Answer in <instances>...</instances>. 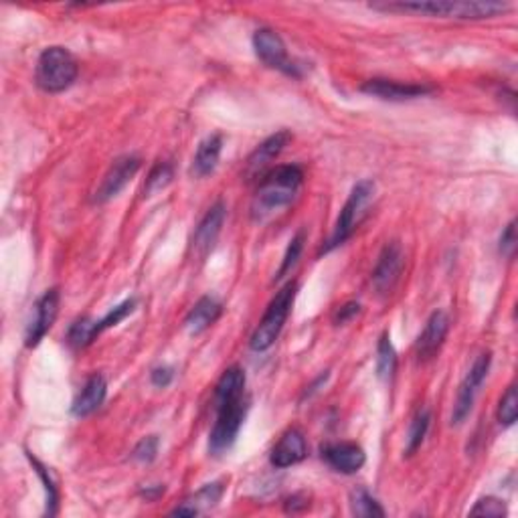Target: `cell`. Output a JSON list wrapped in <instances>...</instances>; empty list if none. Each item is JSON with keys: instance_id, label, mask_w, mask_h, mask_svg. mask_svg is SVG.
<instances>
[{"instance_id": "cell-1", "label": "cell", "mask_w": 518, "mask_h": 518, "mask_svg": "<svg viewBox=\"0 0 518 518\" xmlns=\"http://www.w3.org/2000/svg\"><path fill=\"white\" fill-rule=\"evenodd\" d=\"M249 401L246 397V371L241 367H229L214 387V411L217 419L209 435V449L214 456L231 449L239 435L243 419L247 416Z\"/></svg>"}, {"instance_id": "cell-2", "label": "cell", "mask_w": 518, "mask_h": 518, "mask_svg": "<svg viewBox=\"0 0 518 518\" xmlns=\"http://www.w3.org/2000/svg\"><path fill=\"white\" fill-rule=\"evenodd\" d=\"M371 9L399 14H421V17H451L460 20H482L506 12L510 6L496 0H411V3H375Z\"/></svg>"}, {"instance_id": "cell-3", "label": "cell", "mask_w": 518, "mask_h": 518, "mask_svg": "<svg viewBox=\"0 0 518 518\" xmlns=\"http://www.w3.org/2000/svg\"><path fill=\"white\" fill-rule=\"evenodd\" d=\"M304 182V173L300 166L286 165L271 168L257 182L254 201H251V219L255 223H265L278 213H282L294 203Z\"/></svg>"}, {"instance_id": "cell-4", "label": "cell", "mask_w": 518, "mask_h": 518, "mask_svg": "<svg viewBox=\"0 0 518 518\" xmlns=\"http://www.w3.org/2000/svg\"><path fill=\"white\" fill-rule=\"evenodd\" d=\"M79 65L65 47H49L39 55L35 84L47 93H61L76 84Z\"/></svg>"}, {"instance_id": "cell-5", "label": "cell", "mask_w": 518, "mask_h": 518, "mask_svg": "<svg viewBox=\"0 0 518 518\" xmlns=\"http://www.w3.org/2000/svg\"><path fill=\"white\" fill-rule=\"evenodd\" d=\"M295 294H298V282H287L282 290L276 294V298L270 302L263 318L259 320L254 335H251L249 340L251 351L263 352L271 349L273 343H276L279 336V332L284 328L287 316L292 312Z\"/></svg>"}, {"instance_id": "cell-6", "label": "cell", "mask_w": 518, "mask_h": 518, "mask_svg": "<svg viewBox=\"0 0 518 518\" xmlns=\"http://www.w3.org/2000/svg\"><path fill=\"white\" fill-rule=\"evenodd\" d=\"M373 195H375V182L373 181H360V182L354 184L349 198H346V203L343 206V211H340V214H338L335 231H332V235L328 237V241L324 243L322 249H320V255L330 254L332 249L343 246V243L349 239V237L354 233V229H357L360 214L365 213V206L368 205V201H371Z\"/></svg>"}, {"instance_id": "cell-7", "label": "cell", "mask_w": 518, "mask_h": 518, "mask_svg": "<svg viewBox=\"0 0 518 518\" xmlns=\"http://www.w3.org/2000/svg\"><path fill=\"white\" fill-rule=\"evenodd\" d=\"M254 49L259 61L268 65V68L282 71L290 77H302L300 65L287 55L284 39L273 28H257L254 33Z\"/></svg>"}, {"instance_id": "cell-8", "label": "cell", "mask_w": 518, "mask_h": 518, "mask_svg": "<svg viewBox=\"0 0 518 518\" xmlns=\"http://www.w3.org/2000/svg\"><path fill=\"white\" fill-rule=\"evenodd\" d=\"M490 365H492L490 352H482L476 360H473L468 375H465V379L460 384V391H457L456 403H454V411H451V424L454 425L464 424L465 417L470 416L478 391L486 381L488 371H490Z\"/></svg>"}, {"instance_id": "cell-9", "label": "cell", "mask_w": 518, "mask_h": 518, "mask_svg": "<svg viewBox=\"0 0 518 518\" xmlns=\"http://www.w3.org/2000/svg\"><path fill=\"white\" fill-rule=\"evenodd\" d=\"M290 140L292 134L287 130L276 132L273 136L265 138L263 142L249 154V158L246 162V168H243V179H246V182L262 181L271 170V162L284 152V148L290 144Z\"/></svg>"}, {"instance_id": "cell-10", "label": "cell", "mask_w": 518, "mask_h": 518, "mask_svg": "<svg viewBox=\"0 0 518 518\" xmlns=\"http://www.w3.org/2000/svg\"><path fill=\"white\" fill-rule=\"evenodd\" d=\"M142 166V160H140L136 154H124V157H117L112 166L103 176L101 184L95 190L93 195V203H108L112 201L114 197L120 195V192L125 189V184H128L132 179H134L136 173Z\"/></svg>"}, {"instance_id": "cell-11", "label": "cell", "mask_w": 518, "mask_h": 518, "mask_svg": "<svg viewBox=\"0 0 518 518\" xmlns=\"http://www.w3.org/2000/svg\"><path fill=\"white\" fill-rule=\"evenodd\" d=\"M59 300H61L59 290L57 287H51V290L43 294L39 302L35 304V314L31 318V322H28L27 332H25L27 349H33V346L39 344L41 340L47 336V332L53 328L57 314H59Z\"/></svg>"}, {"instance_id": "cell-12", "label": "cell", "mask_w": 518, "mask_h": 518, "mask_svg": "<svg viewBox=\"0 0 518 518\" xmlns=\"http://www.w3.org/2000/svg\"><path fill=\"white\" fill-rule=\"evenodd\" d=\"M360 92L379 100L407 101V100L424 98V95L433 93L435 90L432 85H424V84H403V81H395V79L375 77V79L365 81L360 87Z\"/></svg>"}, {"instance_id": "cell-13", "label": "cell", "mask_w": 518, "mask_h": 518, "mask_svg": "<svg viewBox=\"0 0 518 518\" xmlns=\"http://www.w3.org/2000/svg\"><path fill=\"white\" fill-rule=\"evenodd\" d=\"M403 265H405V255H403L401 246H399V243H395V241L387 243V246L383 247L379 262H376L375 271H373L375 290L379 294L393 292V287L397 286L399 278H401Z\"/></svg>"}, {"instance_id": "cell-14", "label": "cell", "mask_w": 518, "mask_h": 518, "mask_svg": "<svg viewBox=\"0 0 518 518\" xmlns=\"http://www.w3.org/2000/svg\"><path fill=\"white\" fill-rule=\"evenodd\" d=\"M227 217V206L223 203H214L209 211L205 213V217L201 219V223L197 225L195 233H192L190 239V251L197 257H206V254L213 249L214 241L223 229Z\"/></svg>"}, {"instance_id": "cell-15", "label": "cell", "mask_w": 518, "mask_h": 518, "mask_svg": "<svg viewBox=\"0 0 518 518\" xmlns=\"http://www.w3.org/2000/svg\"><path fill=\"white\" fill-rule=\"evenodd\" d=\"M322 460L340 473H357L365 465L367 456L359 443L340 441L322 448Z\"/></svg>"}, {"instance_id": "cell-16", "label": "cell", "mask_w": 518, "mask_h": 518, "mask_svg": "<svg viewBox=\"0 0 518 518\" xmlns=\"http://www.w3.org/2000/svg\"><path fill=\"white\" fill-rule=\"evenodd\" d=\"M449 332V316L438 310L429 316V320L425 322V328L421 330V335L417 336L416 343V354L419 360H429L433 359L438 351L441 349L443 340H446Z\"/></svg>"}, {"instance_id": "cell-17", "label": "cell", "mask_w": 518, "mask_h": 518, "mask_svg": "<svg viewBox=\"0 0 518 518\" xmlns=\"http://www.w3.org/2000/svg\"><path fill=\"white\" fill-rule=\"evenodd\" d=\"M308 456L306 438L300 429H287V432L279 438V441L273 446L270 462L273 468H290L294 464H300Z\"/></svg>"}, {"instance_id": "cell-18", "label": "cell", "mask_w": 518, "mask_h": 518, "mask_svg": "<svg viewBox=\"0 0 518 518\" xmlns=\"http://www.w3.org/2000/svg\"><path fill=\"white\" fill-rule=\"evenodd\" d=\"M108 395V383L101 375H93L85 381L84 389L79 391V395L76 397V401L71 405V413L76 417H87L95 413L101 407V403L106 401Z\"/></svg>"}, {"instance_id": "cell-19", "label": "cell", "mask_w": 518, "mask_h": 518, "mask_svg": "<svg viewBox=\"0 0 518 518\" xmlns=\"http://www.w3.org/2000/svg\"><path fill=\"white\" fill-rule=\"evenodd\" d=\"M221 312H223V306L214 298H211V295H205V298H201L192 306L187 318H184V328H187L190 336L203 335L206 328H211L219 320Z\"/></svg>"}, {"instance_id": "cell-20", "label": "cell", "mask_w": 518, "mask_h": 518, "mask_svg": "<svg viewBox=\"0 0 518 518\" xmlns=\"http://www.w3.org/2000/svg\"><path fill=\"white\" fill-rule=\"evenodd\" d=\"M221 150H223V138H221L219 134L206 136L197 148L195 158H192L190 174L197 176V179H205V176H209L219 165Z\"/></svg>"}, {"instance_id": "cell-21", "label": "cell", "mask_w": 518, "mask_h": 518, "mask_svg": "<svg viewBox=\"0 0 518 518\" xmlns=\"http://www.w3.org/2000/svg\"><path fill=\"white\" fill-rule=\"evenodd\" d=\"M397 368V352L391 343L389 332H383L376 344V375L381 381H389Z\"/></svg>"}, {"instance_id": "cell-22", "label": "cell", "mask_w": 518, "mask_h": 518, "mask_svg": "<svg viewBox=\"0 0 518 518\" xmlns=\"http://www.w3.org/2000/svg\"><path fill=\"white\" fill-rule=\"evenodd\" d=\"M351 513L360 518L375 516L381 518L384 516V508L376 502V498H373V496L365 490V488H357V490H352L351 494Z\"/></svg>"}, {"instance_id": "cell-23", "label": "cell", "mask_w": 518, "mask_h": 518, "mask_svg": "<svg viewBox=\"0 0 518 518\" xmlns=\"http://www.w3.org/2000/svg\"><path fill=\"white\" fill-rule=\"evenodd\" d=\"M27 457H28V462H31V465L35 468L36 476L41 478L43 486H45V494H47V510H45V514L55 516L57 514V506H59V490H57L55 478L51 476V472L47 470V465L36 460V457L33 454H28V451H27Z\"/></svg>"}, {"instance_id": "cell-24", "label": "cell", "mask_w": 518, "mask_h": 518, "mask_svg": "<svg viewBox=\"0 0 518 518\" xmlns=\"http://www.w3.org/2000/svg\"><path fill=\"white\" fill-rule=\"evenodd\" d=\"M429 421H432V416H429L427 409H419L416 413V417L411 419L409 435H407V448H405L407 456H413L421 448V443H424L425 435H427Z\"/></svg>"}, {"instance_id": "cell-25", "label": "cell", "mask_w": 518, "mask_h": 518, "mask_svg": "<svg viewBox=\"0 0 518 518\" xmlns=\"http://www.w3.org/2000/svg\"><path fill=\"white\" fill-rule=\"evenodd\" d=\"M173 176H174V170L168 162H157L144 182V197H152L162 189H166L170 181H173Z\"/></svg>"}, {"instance_id": "cell-26", "label": "cell", "mask_w": 518, "mask_h": 518, "mask_svg": "<svg viewBox=\"0 0 518 518\" xmlns=\"http://www.w3.org/2000/svg\"><path fill=\"white\" fill-rule=\"evenodd\" d=\"M223 492H225L223 482H213V484L203 486L201 490H198L195 496H190V498H187L184 502H187V505H190L198 514H201L203 510L217 505V502L221 500V496H223Z\"/></svg>"}, {"instance_id": "cell-27", "label": "cell", "mask_w": 518, "mask_h": 518, "mask_svg": "<svg viewBox=\"0 0 518 518\" xmlns=\"http://www.w3.org/2000/svg\"><path fill=\"white\" fill-rule=\"evenodd\" d=\"M518 417V391L516 384H510L506 389V393L502 395L498 403V411H496V419L502 427H510L516 424Z\"/></svg>"}, {"instance_id": "cell-28", "label": "cell", "mask_w": 518, "mask_h": 518, "mask_svg": "<svg viewBox=\"0 0 518 518\" xmlns=\"http://www.w3.org/2000/svg\"><path fill=\"white\" fill-rule=\"evenodd\" d=\"M136 308V300H125L122 304H117L116 308L109 310V312L100 318V320H95V336H100L101 332H106L108 328H114L120 324L124 318H128L132 312H134Z\"/></svg>"}, {"instance_id": "cell-29", "label": "cell", "mask_w": 518, "mask_h": 518, "mask_svg": "<svg viewBox=\"0 0 518 518\" xmlns=\"http://www.w3.org/2000/svg\"><path fill=\"white\" fill-rule=\"evenodd\" d=\"M95 338H98L95 336V320H92V318H81V320L71 324L68 340L76 349H84V346L92 344Z\"/></svg>"}, {"instance_id": "cell-30", "label": "cell", "mask_w": 518, "mask_h": 518, "mask_svg": "<svg viewBox=\"0 0 518 518\" xmlns=\"http://www.w3.org/2000/svg\"><path fill=\"white\" fill-rule=\"evenodd\" d=\"M304 243H306V231H304V229H300V231L292 237L290 246H287V251H286V255H284V262H282V265H279L276 279L284 278L287 271H292L294 265L298 263V257L302 255V251H304Z\"/></svg>"}, {"instance_id": "cell-31", "label": "cell", "mask_w": 518, "mask_h": 518, "mask_svg": "<svg viewBox=\"0 0 518 518\" xmlns=\"http://www.w3.org/2000/svg\"><path fill=\"white\" fill-rule=\"evenodd\" d=\"M472 516H506V505L500 498H494V496H486V498H480L476 505L470 508Z\"/></svg>"}, {"instance_id": "cell-32", "label": "cell", "mask_w": 518, "mask_h": 518, "mask_svg": "<svg viewBox=\"0 0 518 518\" xmlns=\"http://www.w3.org/2000/svg\"><path fill=\"white\" fill-rule=\"evenodd\" d=\"M158 448H160V440H158V435H148V438L140 440V441L136 443L134 451H132V457H134L136 462L150 464L152 460H157V456H158Z\"/></svg>"}, {"instance_id": "cell-33", "label": "cell", "mask_w": 518, "mask_h": 518, "mask_svg": "<svg viewBox=\"0 0 518 518\" xmlns=\"http://www.w3.org/2000/svg\"><path fill=\"white\" fill-rule=\"evenodd\" d=\"M516 243H518V237H516V221L513 219L510 223L506 225L505 231L500 235V254L513 259L516 254Z\"/></svg>"}, {"instance_id": "cell-34", "label": "cell", "mask_w": 518, "mask_h": 518, "mask_svg": "<svg viewBox=\"0 0 518 518\" xmlns=\"http://www.w3.org/2000/svg\"><path fill=\"white\" fill-rule=\"evenodd\" d=\"M360 312V304L359 302H346L344 306H340L335 314V324L336 327H343V324L351 322L354 316H359Z\"/></svg>"}, {"instance_id": "cell-35", "label": "cell", "mask_w": 518, "mask_h": 518, "mask_svg": "<svg viewBox=\"0 0 518 518\" xmlns=\"http://www.w3.org/2000/svg\"><path fill=\"white\" fill-rule=\"evenodd\" d=\"M173 379H174L173 367H158V368H154L152 375H150L152 384H154V387H158V389L168 387V384L173 383Z\"/></svg>"}, {"instance_id": "cell-36", "label": "cell", "mask_w": 518, "mask_h": 518, "mask_svg": "<svg viewBox=\"0 0 518 518\" xmlns=\"http://www.w3.org/2000/svg\"><path fill=\"white\" fill-rule=\"evenodd\" d=\"M310 506V502L304 494H294L290 498L286 500V513H302V510H306Z\"/></svg>"}, {"instance_id": "cell-37", "label": "cell", "mask_w": 518, "mask_h": 518, "mask_svg": "<svg viewBox=\"0 0 518 518\" xmlns=\"http://www.w3.org/2000/svg\"><path fill=\"white\" fill-rule=\"evenodd\" d=\"M148 500H154V498H158L160 494H165V486H157V488H148V490L142 492Z\"/></svg>"}]
</instances>
